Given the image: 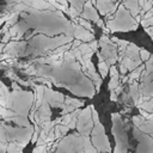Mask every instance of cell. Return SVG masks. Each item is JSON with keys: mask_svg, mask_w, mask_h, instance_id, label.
<instances>
[{"mask_svg": "<svg viewBox=\"0 0 153 153\" xmlns=\"http://www.w3.org/2000/svg\"><path fill=\"white\" fill-rule=\"evenodd\" d=\"M90 108H91V111H92L93 121H94V123H96V127H94L93 130H92V146L96 148V151L104 152V153L106 152V153H108V152L111 151V147H110L108 136L105 135L104 127H103L102 123L99 122L98 112L94 110L93 105H91Z\"/></svg>", "mask_w": 153, "mask_h": 153, "instance_id": "obj_1", "label": "cell"}, {"mask_svg": "<svg viewBox=\"0 0 153 153\" xmlns=\"http://www.w3.org/2000/svg\"><path fill=\"white\" fill-rule=\"evenodd\" d=\"M112 134L116 140L115 153H127L128 139H127V134L122 126V120L118 114L112 115Z\"/></svg>", "mask_w": 153, "mask_h": 153, "instance_id": "obj_2", "label": "cell"}, {"mask_svg": "<svg viewBox=\"0 0 153 153\" xmlns=\"http://www.w3.org/2000/svg\"><path fill=\"white\" fill-rule=\"evenodd\" d=\"M99 44L102 47V53H99V54L103 57L104 62L108 66H112L117 60V47H116V44H114L108 38V36H103Z\"/></svg>", "mask_w": 153, "mask_h": 153, "instance_id": "obj_3", "label": "cell"}, {"mask_svg": "<svg viewBox=\"0 0 153 153\" xmlns=\"http://www.w3.org/2000/svg\"><path fill=\"white\" fill-rule=\"evenodd\" d=\"M78 130L82 136H87L92 129V121H91V108H86L78 115Z\"/></svg>", "mask_w": 153, "mask_h": 153, "instance_id": "obj_4", "label": "cell"}, {"mask_svg": "<svg viewBox=\"0 0 153 153\" xmlns=\"http://www.w3.org/2000/svg\"><path fill=\"white\" fill-rule=\"evenodd\" d=\"M44 102L51 106L63 108L65 97H63V94H61L59 92H54L50 88H44Z\"/></svg>", "mask_w": 153, "mask_h": 153, "instance_id": "obj_5", "label": "cell"}, {"mask_svg": "<svg viewBox=\"0 0 153 153\" xmlns=\"http://www.w3.org/2000/svg\"><path fill=\"white\" fill-rule=\"evenodd\" d=\"M81 16H82V19H84V18H86V20H87V19H90V20H93V22H96V23L100 19V18L98 17V14H97V12H96V10H94L93 5L91 4V1H87V2H85V4H84Z\"/></svg>", "mask_w": 153, "mask_h": 153, "instance_id": "obj_6", "label": "cell"}, {"mask_svg": "<svg viewBox=\"0 0 153 153\" xmlns=\"http://www.w3.org/2000/svg\"><path fill=\"white\" fill-rule=\"evenodd\" d=\"M73 27H74V36H75L76 41L78 39H82L84 42H88V43L93 41V38H94L93 33L88 32L87 30H85L80 25H74Z\"/></svg>", "mask_w": 153, "mask_h": 153, "instance_id": "obj_7", "label": "cell"}, {"mask_svg": "<svg viewBox=\"0 0 153 153\" xmlns=\"http://www.w3.org/2000/svg\"><path fill=\"white\" fill-rule=\"evenodd\" d=\"M91 4L98 6V10H99L100 14H108L109 11L114 12L115 8H116V5H114L110 1H97V2L96 1H91Z\"/></svg>", "mask_w": 153, "mask_h": 153, "instance_id": "obj_8", "label": "cell"}, {"mask_svg": "<svg viewBox=\"0 0 153 153\" xmlns=\"http://www.w3.org/2000/svg\"><path fill=\"white\" fill-rule=\"evenodd\" d=\"M110 82H109V90L112 92L117 86H120V76H118V71L116 67H110Z\"/></svg>", "mask_w": 153, "mask_h": 153, "instance_id": "obj_9", "label": "cell"}, {"mask_svg": "<svg viewBox=\"0 0 153 153\" xmlns=\"http://www.w3.org/2000/svg\"><path fill=\"white\" fill-rule=\"evenodd\" d=\"M123 7H127L129 10V13L133 16V17H137L139 13H140V7L137 5V1H124L122 4Z\"/></svg>", "mask_w": 153, "mask_h": 153, "instance_id": "obj_10", "label": "cell"}, {"mask_svg": "<svg viewBox=\"0 0 153 153\" xmlns=\"http://www.w3.org/2000/svg\"><path fill=\"white\" fill-rule=\"evenodd\" d=\"M141 133H153V122H151V121H143L141 124H140V127L137 128Z\"/></svg>", "mask_w": 153, "mask_h": 153, "instance_id": "obj_11", "label": "cell"}, {"mask_svg": "<svg viewBox=\"0 0 153 153\" xmlns=\"http://www.w3.org/2000/svg\"><path fill=\"white\" fill-rule=\"evenodd\" d=\"M130 96H131L133 100L137 104L139 103V87H137V82L136 81H134L130 85Z\"/></svg>", "mask_w": 153, "mask_h": 153, "instance_id": "obj_12", "label": "cell"}, {"mask_svg": "<svg viewBox=\"0 0 153 153\" xmlns=\"http://www.w3.org/2000/svg\"><path fill=\"white\" fill-rule=\"evenodd\" d=\"M82 143H84V148H85V153H97L96 148L92 146V143L90 142L87 136H82Z\"/></svg>", "mask_w": 153, "mask_h": 153, "instance_id": "obj_13", "label": "cell"}, {"mask_svg": "<svg viewBox=\"0 0 153 153\" xmlns=\"http://www.w3.org/2000/svg\"><path fill=\"white\" fill-rule=\"evenodd\" d=\"M11 121L16 122L18 126H22V127H26L27 129H29V128H31V126H30L29 121H27L26 118H24V117H20V116H13V117L11 118Z\"/></svg>", "mask_w": 153, "mask_h": 153, "instance_id": "obj_14", "label": "cell"}, {"mask_svg": "<svg viewBox=\"0 0 153 153\" xmlns=\"http://www.w3.org/2000/svg\"><path fill=\"white\" fill-rule=\"evenodd\" d=\"M78 20H79V23H80V26H81V27H85V30H87L88 32L93 33L92 25H91V24H90L87 20H85V19H82V18H78Z\"/></svg>", "mask_w": 153, "mask_h": 153, "instance_id": "obj_15", "label": "cell"}, {"mask_svg": "<svg viewBox=\"0 0 153 153\" xmlns=\"http://www.w3.org/2000/svg\"><path fill=\"white\" fill-rule=\"evenodd\" d=\"M98 68H99V72H100L102 76H105L108 74V72H109V66L105 62H99L98 63Z\"/></svg>", "mask_w": 153, "mask_h": 153, "instance_id": "obj_16", "label": "cell"}, {"mask_svg": "<svg viewBox=\"0 0 153 153\" xmlns=\"http://www.w3.org/2000/svg\"><path fill=\"white\" fill-rule=\"evenodd\" d=\"M84 4H85V2H82V1H71L72 7H73V8H75V10L79 12V13H81V12H82Z\"/></svg>", "mask_w": 153, "mask_h": 153, "instance_id": "obj_17", "label": "cell"}, {"mask_svg": "<svg viewBox=\"0 0 153 153\" xmlns=\"http://www.w3.org/2000/svg\"><path fill=\"white\" fill-rule=\"evenodd\" d=\"M149 56H151V54L147 50H145V49H140L139 50V57H140L141 61H147L149 59Z\"/></svg>", "mask_w": 153, "mask_h": 153, "instance_id": "obj_18", "label": "cell"}, {"mask_svg": "<svg viewBox=\"0 0 153 153\" xmlns=\"http://www.w3.org/2000/svg\"><path fill=\"white\" fill-rule=\"evenodd\" d=\"M146 67H147V69H146L147 74H152V72H153V55H151L149 59L147 60V62H146Z\"/></svg>", "mask_w": 153, "mask_h": 153, "instance_id": "obj_19", "label": "cell"}, {"mask_svg": "<svg viewBox=\"0 0 153 153\" xmlns=\"http://www.w3.org/2000/svg\"><path fill=\"white\" fill-rule=\"evenodd\" d=\"M141 25L145 26V29L153 26V17H151V18H148V19H142V20H141Z\"/></svg>", "mask_w": 153, "mask_h": 153, "instance_id": "obj_20", "label": "cell"}, {"mask_svg": "<svg viewBox=\"0 0 153 153\" xmlns=\"http://www.w3.org/2000/svg\"><path fill=\"white\" fill-rule=\"evenodd\" d=\"M63 56H65V60H66L67 62H72V61H74V55H73V51H72V50L65 51Z\"/></svg>", "mask_w": 153, "mask_h": 153, "instance_id": "obj_21", "label": "cell"}, {"mask_svg": "<svg viewBox=\"0 0 153 153\" xmlns=\"http://www.w3.org/2000/svg\"><path fill=\"white\" fill-rule=\"evenodd\" d=\"M68 14H69V17H71L72 19H75L76 17L80 16V13H79L75 8H73V7H69V8H68Z\"/></svg>", "mask_w": 153, "mask_h": 153, "instance_id": "obj_22", "label": "cell"}, {"mask_svg": "<svg viewBox=\"0 0 153 153\" xmlns=\"http://www.w3.org/2000/svg\"><path fill=\"white\" fill-rule=\"evenodd\" d=\"M142 122H143V117H141V116H135V117L133 118V123H134L135 128H139Z\"/></svg>", "mask_w": 153, "mask_h": 153, "instance_id": "obj_23", "label": "cell"}, {"mask_svg": "<svg viewBox=\"0 0 153 153\" xmlns=\"http://www.w3.org/2000/svg\"><path fill=\"white\" fill-rule=\"evenodd\" d=\"M55 129H57V130L61 133V135H62V134H65V133H67V131L69 130L67 126H61V124H57V126L55 127Z\"/></svg>", "mask_w": 153, "mask_h": 153, "instance_id": "obj_24", "label": "cell"}, {"mask_svg": "<svg viewBox=\"0 0 153 153\" xmlns=\"http://www.w3.org/2000/svg\"><path fill=\"white\" fill-rule=\"evenodd\" d=\"M44 151H45V146L42 145V146H37V147L33 149L32 153H44Z\"/></svg>", "mask_w": 153, "mask_h": 153, "instance_id": "obj_25", "label": "cell"}, {"mask_svg": "<svg viewBox=\"0 0 153 153\" xmlns=\"http://www.w3.org/2000/svg\"><path fill=\"white\" fill-rule=\"evenodd\" d=\"M75 124H76V116H75V117H73V118L71 120V122L68 123V126H67V127H68V129H72V128H74V127H75Z\"/></svg>", "mask_w": 153, "mask_h": 153, "instance_id": "obj_26", "label": "cell"}, {"mask_svg": "<svg viewBox=\"0 0 153 153\" xmlns=\"http://www.w3.org/2000/svg\"><path fill=\"white\" fill-rule=\"evenodd\" d=\"M37 137H38V128H36V130H35V133H33V135L31 137V141L32 142H37Z\"/></svg>", "mask_w": 153, "mask_h": 153, "instance_id": "obj_27", "label": "cell"}, {"mask_svg": "<svg viewBox=\"0 0 153 153\" xmlns=\"http://www.w3.org/2000/svg\"><path fill=\"white\" fill-rule=\"evenodd\" d=\"M145 30H146V32H147V33L153 38V26H151V27H146Z\"/></svg>", "mask_w": 153, "mask_h": 153, "instance_id": "obj_28", "label": "cell"}, {"mask_svg": "<svg viewBox=\"0 0 153 153\" xmlns=\"http://www.w3.org/2000/svg\"><path fill=\"white\" fill-rule=\"evenodd\" d=\"M12 86H13V88H16L17 91H20V87H19V85H18V84L13 82V84H12Z\"/></svg>", "mask_w": 153, "mask_h": 153, "instance_id": "obj_29", "label": "cell"}, {"mask_svg": "<svg viewBox=\"0 0 153 153\" xmlns=\"http://www.w3.org/2000/svg\"><path fill=\"white\" fill-rule=\"evenodd\" d=\"M147 118V121H151V122H153V114L151 115V114H148V116L146 117Z\"/></svg>", "mask_w": 153, "mask_h": 153, "instance_id": "obj_30", "label": "cell"}, {"mask_svg": "<svg viewBox=\"0 0 153 153\" xmlns=\"http://www.w3.org/2000/svg\"><path fill=\"white\" fill-rule=\"evenodd\" d=\"M128 81V76H123L122 78V82H127Z\"/></svg>", "mask_w": 153, "mask_h": 153, "instance_id": "obj_31", "label": "cell"}, {"mask_svg": "<svg viewBox=\"0 0 153 153\" xmlns=\"http://www.w3.org/2000/svg\"><path fill=\"white\" fill-rule=\"evenodd\" d=\"M149 12H151V13H152V16H153V6H152V8L149 10Z\"/></svg>", "mask_w": 153, "mask_h": 153, "instance_id": "obj_32", "label": "cell"}, {"mask_svg": "<svg viewBox=\"0 0 153 153\" xmlns=\"http://www.w3.org/2000/svg\"><path fill=\"white\" fill-rule=\"evenodd\" d=\"M17 153H22V151H19V152H17Z\"/></svg>", "mask_w": 153, "mask_h": 153, "instance_id": "obj_33", "label": "cell"}, {"mask_svg": "<svg viewBox=\"0 0 153 153\" xmlns=\"http://www.w3.org/2000/svg\"><path fill=\"white\" fill-rule=\"evenodd\" d=\"M151 135H152V137H153V133H152V134H151Z\"/></svg>", "mask_w": 153, "mask_h": 153, "instance_id": "obj_34", "label": "cell"}]
</instances>
